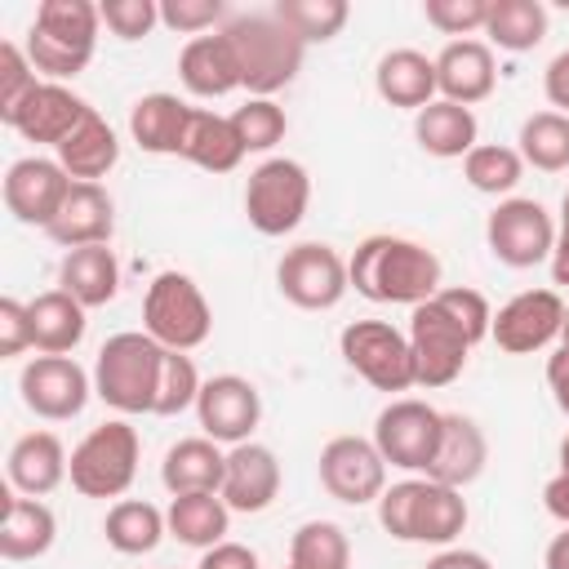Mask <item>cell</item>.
<instances>
[{
    "label": "cell",
    "instance_id": "1",
    "mask_svg": "<svg viewBox=\"0 0 569 569\" xmlns=\"http://www.w3.org/2000/svg\"><path fill=\"white\" fill-rule=\"evenodd\" d=\"M351 289L369 302H405L418 307L440 293V258L436 249L405 236H369L347 258Z\"/></svg>",
    "mask_w": 569,
    "mask_h": 569
},
{
    "label": "cell",
    "instance_id": "2",
    "mask_svg": "<svg viewBox=\"0 0 569 569\" xmlns=\"http://www.w3.org/2000/svg\"><path fill=\"white\" fill-rule=\"evenodd\" d=\"M98 27H102V9L93 0H40L36 22L27 31V58L36 76L53 84L76 80L93 62Z\"/></svg>",
    "mask_w": 569,
    "mask_h": 569
},
{
    "label": "cell",
    "instance_id": "3",
    "mask_svg": "<svg viewBox=\"0 0 569 569\" xmlns=\"http://www.w3.org/2000/svg\"><path fill=\"white\" fill-rule=\"evenodd\" d=\"M164 347L151 333H116L93 360V396L116 413H156Z\"/></svg>",
    "mask_w": 569,
    "mask_h": 569
},
{
    "label": "cell",
    "instance_id": "4",
    "mask_svg": "<svg viewBox=\"0 0 569 569\" xmlns=\"http://www.w3.org/2000/svg\"><path fill=\"white\" fill-rule=\"evenodd\" d=\"M378 525L396 542H453L467 529V498L462 489L436 480H400L378 498Z\"/></svg>",
    "mask_w": 569,
    "mask_h": 569
},
{
    "label": "cell",
    "instance_id": "5",
    "mask_svg": "<svg viewBox=\"0 0 569 569\" xmlns=\"http://www.w3.org/2000/svg\"><path fill=\"white\" fill-rule=\"evenodd\" d=\"M222 31L240 53V76L249 98H271L298 76L307 44L276 13H236L222 22Z\"/></svg>",
    "mask_w": 569,
    "mask_h": 569
},
{
    "label": "cell",
    "instance_id": "6",
    "mask_svg": "<svg viewBox=\"0 0 569 569\" xmlns=\"http://www.w3.org/2000/svg\"><path fill=\"white\" fill-rule=\"evenodd\" d=\"M142 333L164 351H196L213 333V307L187 271H160L142 298Z\"/></svg>",
    "mask_w": 569,
    "mask_h": 569
},
{
    "label": "cell",
    "instance_id": "7",
    "mask_svg": "<svg viewBox=\"0 0 569 569\" xmlns=\"http://www.w3.org/2000/svg\"><path fill=\"white\" fill-rule=\"evenodd\" d=\"M142 440L124 418H111L93 427L76 449H71V489L84 498H124L133 476H138Z\"/></svg>",
    "mask_w": 569,
    "mask_h": 569
},
{
    "label": "cell",
    "instance_id": "8",
    "mask_svg": "<svg viewBox=\"0 0 569 569\" xmlns=\"http://www.w3.org/2000/svg\"><path fill=\"white\" fill-rule=\"evenodd\" d=\"M311 204V178L298 160L271 156L244 182V218L258 236H289Z\"/></svg>",
    "mask_w": 569,
    "mask_h": 569
},
{
    "label": "cell",
    "instance_id": "9",
    "mask_svg": "<svg viewBox=\"0 0 569 569\" xmlns=\"http://www.w3.org/2000/svg\"><path fill=\"white\" fill-rule=\"evenodd\" d=\"M338 351L347 369H356L373 391H409L418 382L409 333H400L387 320H351L338 333Z\"/></svg>",
    "mask_w": 569,
    "mask_h": 569
},
{
    "label": "cell",
    "instance_id": "10",
    "mask_svg": "<svg viewBox=\"0 0 569 569\" xmlns=\"http://www.w3.org/2000/svg\"><path fill=\"white\" fill-rule=\"evenodd\" d=\"M276 284L298 311H329L351 289V276H347V258L333 244L307 240V244L284 249L276 267Z\"/></svg>",
    "mask_w": 569,
    "mask_h": 569
},
{
    "label": "cell",
    "instance_id": "11",
    "mask_svg": "<svg viewBox=\"0 0 569 569\" xmlns=\"http://www.w3.org/2000/svg\"><path fill=\"white\" fill-rule=\"evenodd\" d=\"M471 338L458 329V320L436 302H418L409 316V351H413V373L422 387H449L467 360H471Z\"/></svg>",
    "mask_w": 569,
    "mask_h": 569
},
{
    "label": "cell",
    "instance_id": "12",
    "mask_svg": "<svg viewBox=\"0 0 569 569\" xmlns=\"http://www.w3.org/2000/svg\"><path fill=\"white\" fill-rule=\"evenodd\" d=\"M485 244L489 253L502 262V267H538V262H551V249H556V222L551 213L538 204V200H525V196H511L502 200L489 222H485Z\"/></svg>",
    "mask_w": 569,
    "mask_h": 569
},
{
    "label": "cell",
    "instance_id": "13",
    "mask_svg": "<svg viewBox=\"0 0 569 569\" xmlns=\"http://www.w3.org/2000/svg\"><path fill=\"white\" fill-rule=\"evenodd\" d=\"M440 422H445L440 409H431L427 400L405 396V400H391L378 413L373 445H378V453L391 467H400V471H427L431 458H436V449H440Z\"/></svg>",
    "mask_w": 569,
    "mask_h": 569
},
{
    "label": "cell",
    "instance_id": "14",
    "mask_svg": "<svg viewBox=\"0 0 569 569\" xmlns=\"http://www.w3.org/2000/svg\"><path fill=\"white\" fill-rule=\"evenodd\" d=\"M320 489L347 507H365V502H378L382 489H387V458L378 453L373 440L365 436H333L325 449H320Z\"/></svg>",
    "mask_w": 569,
    "mask_h": 569
},
{
    "label": "cell",
    "instance_id": "15",
    "mask_svg": "<svg viewBox=\"0 0 569 569\" xmlns=\"http://www.w3.org/2000/svg\"><path fill=\"white\" fill-rule=\"evenodd\" d=\"M18 391H22V405L44 418V422H67L76 418L89 396H93V378L71 360V356H36L22 365L18 373Z\"/></svg>",
    "mask_w": 569,
    "mask_h": 569
},
{
    "label": "cell",
    "instance_id": "16",
    "mask_svg": "<svg viewBox=\"0 0 569 569\" xmlns=\"http://www.w3.org/2000/svg\"><path fill=\"white\" fill-rule=\"evenodd\" d=\"M560 325H565V298L556 289H525L493 311L489 338L507 356H533L560 338Z\"/></svg>",
    "mask_w": 569,
    "mask_h": 569
},
{
    "label": "cell",
    "instance_id": "17",
    "mask_svg": "<svg viewBox=\"0 0 569 569\" xmlns=\"http://www.w3.org/2000/svg\"><path fill=\"white\" fill-rule=\"evenodd\" d=\"M71 191V178L58 160L44 156H22L9 164L4 173V209L22 222V227H40L49 231V222L58 218L62 200Z\"/></svg>",
    "mask_w": 569,
    "mask_h": 569
},
{
    "label": "cell",
    "instance_id": "18",
    "mask_svg": "<svg viewBox=\"0 0 569 569\" xmlns=\"http://www.w3.org/2000/svg\"><path fill=\"white\" fill-rule=\"evenodd\" d=\"M196 418L204 427L209 440L218 445H244L253 436V427L262 422V396L249 378L240 373H218L200 387L196 400Z\"/></svg>",
    "mask_w": 569,
    "mask_h": 569
},
{
    "label": "cell",
    "instance_id": "19",
    "mask_svg": "<svg viewBox=\"0 0 569 569\" xmlns=\"http://www.w3.org/2000/svg\"><path fill=\"white\" fill-rule=\"evenodd\" d=\"M93 107L80 98V93H71L67 84H53V80H40L31 93H27V102L4 120L13 133H22L27 142H49L53 151L80 129V120L89 116Z\"/></svg>",
    "mask_w": 569,
    "mask_h": 569
},
{
    "label": "cell",
    "instance_id": "20",
    "mask_svg": "<svg viewBox=\"0 0 569 569\" xmlns=\"http://www.w3.org/2000/svg\"><path fill=\"white\" fill-rule=\"evenodd\" d=\"M178 80L196 98H222L231 89H244L240 53H236L231 36L222 27L213 36H191L182 44V53H178Z\"/></svg>",
    "mask_w": 569,
    "mask_h": 569
},
{
    "label": "cell",
    "instance_id": "21",
    "mask_svg": "<svg viewBox=\"0 0 569 569\" xmlns=\"http://www.w3.org/2000/svg\"><path fill=\"white\" fill-rule=\"evenodd\" d=\"M280 493V462L267 445L244 440L227 449V476H222V502L231 511H267Z\"/></svg>",
    "mask_w": 569,
    "mask_h": 569
},
{
    "label": "cell",
    "instance_id": "22",
    "mask_svg": "<svg viewBox=\"0 0 569 569\" xmlns=\"http://www.w3.org/2000/svg\"><path fill=\"white\" fill-rule=\"evenodd\" d=\"M498 84V62L485 40H449L436 58V89L445 102L476 107L493 93Z\"/></svg>",
    "mask_w": 569,
    "mask_h": 569
},
{
    "label": "cell",
    "instance_id": "23",
    "mask_svg": "<svg viewBox=\"0 0 569 569\" xmlns=\"http://www.w3.org/2000/svg\"><path fill=\"white\" fill-rule=\"evenodd\" d=\"M111 231H116L111 196L98 182H71V191H67V200H62V209L49 222L44 236L71 253V249H84V244H111Z\"/></svg>",
    "mask_w": 569,
    "mask_h": 569
},
{
    "label": "cell",
    "instance_id": "24",
    "mask_svg": "<svg viewBox=\"0 0 569 569\" xmlns=\"http://www.w3.org/2000/svg\"><path fill=\"white\" fill-rule=\"evenodd\" d=\"M489 462V440L480 431L476 418L467 413H445L440 422V449L427 467V480L436 485H449V489H467Z\"/></svg>",
    "mask_w": 569,
    "mask_h": 569
},
{
    "label": "cell",
    "instance_id": "25",
    "mask_svg": "<svg viewBox=\"0 0 569 569\" xmlns=\"http://www.w3.org/2000/svg\"><path fill=\"white\" fill-rule=\"evenodd\" d=\"M58 538V520L40 498L18 489L0 493V556L4 560H40Z\"/></svg>",
    "mask_w": 569,
    "mask_h": 569
},
{
    "label": "cell",
    "instance_id": "26",
    "mask_svg": "<svg viewBox=\"0 0 569 569\" xmlns=\"http://www.w3.org/2000/svg\"><path fill=\"white\" fill-rule=\"evenodd\" d=\"M4 467H9V489L27 493V498H44L67 480L71 458L53 431H27L13 440Z\"/></svg>",
    "mask_w": 569,
    "mask_h": 569
},
{
    "label": "cell",
    "instance_id": "27",
    "mask_svg": "<svg viewBox=\"0 0 569 569\" xmlns=\"http://www.w3.org/2000/svg\"><path fill=\"white\" fill-rule=\"evenodd\" d=\"M373 89L387 107H405V111H422L436 102V58L418 53V49H391L378 58L373 71Z\"/></svg>",
    "mask_w": 569,
    "mask_h": 569
},
{
    "label": "cell",
    "instance_id": "28",
    "mask_svg": "<svg viewBox=\"0 0 569 569\" xmlns=\"http://www.w3.org/2000/svg\"><path fill=\"white\" fill-rule=\"evenodd\" d=\"M191 116L196 107H187L178 93H142L129 111V133L151 156H182Z\"/></svg>",
    "mask_w": 569,
    "mask_h": 569
},
{
    "label": "cell",
    "instance_id": "29",
    "mask_svg": "<svg viewBox=\"0 0 569 569\" xmlns=\"http://www.w3.org/2000/svg\"><path fill=\"white\" fill-rule=\"evenodd\" d=\"M222 476H227V453L209 436H187L164 449L160 480L173 498L178 493H222Z\"/></svg>",
    "mask_w": 569,
    "mask_h": 569
},
{
    "label": "cell",
    "instance_id": "30",
    "mask_svg": "<svg viewBox=\"0 0 569 569\" xmlns=\"http://www.w3.org/2000/svg\"><path fill=\"white\" fill-rule=\"evenodd\" d=\"M58 289H67L84 311L89 307H107L120 289V262L111 253V244H84L62 253L58 267Z\"/></svg>",
    "mask_w": 569,
    "mask_h": 569
},
{
    "label": "cell",
    "instance_id": "31",
    "mask_svg": "<svg viewBox=\"0 0 569 569\" xmlns=\"http://www.w3.org/2000/svg\"><path fill=\"white\" fill-rule=\"evenodd\" d=\"M27 307H31V338L40 356H67L80 347L89 320H84V307L67 289H44Z\"/></svg>",
    "mask_w": 569,
    "mask_h": 569
},
{
    "label": "cell",
    "instance_id": "32",
    "mask_svg": "<svg viewBox=\"0 0 569 569\" xmlns=\"http://www.w3.org/2000/svg\"><path fill=\"white\" fill-rule=\"evenodd\" d=\"M476 133H480L476 111H471V107H458V102H445V98H436L431 107H422V111L413 116V138H418V147H422L427 156H436V160L467 156V151L476 147Z\"/></svg>",
    "mask_w": 569,
    "mask_h": 569
},
{
    "label": "cell",
    "instance_id": "33",
    "mask_svg": "<svg viewBox=\"0 0 569 569\" xmlns=\"http://www.w3.org/2000/svg\"><path fill=\"white\" fill-rule=\"evenodd\" d=\"M116 160H120L116 129L98 111H89L80 120V129L58 147V164L67 169L71 182H98V178H107L116 169Z\"/></svg>",
    "mask_w": 569,
    "mask_h": 569
},
{
    "label": "cell",
    "instance_id": "34",
    "mask_svg": "<svg viewBox=\"0 0 569 569\" xmlns=\"http://www.w3.org/2000/svg\"><path fill=\"white\" fill-rule=\"evenodd\" d=\"M164 533H169V520L147 498H120V502H111V511L102 520V538L120 556H147V551H156Z\"/></svg>",
    "mask_w": 569,
    "mask_h": 569
},
{
    "label": "cell",
    "instance_id": "35",
    "mask_svg": "<svg viewBox=\"0 0 569 569\" xmlns=\"http://www.w3.org/2000/svg\"><path fill=\"white\" fill-rule=\"evenodd\" d=\"M244 142L231 124V116H218V111H200L191 116V129H187V147H182V160H191L196 169L204 173H231L240 160H244Z\"/></svg>",
    "mask_w": 569,
    "mask_h": 569
},
{
    "label": "cell",
    "instance_id": "36",
    "mask_svg": "<svg viewBox=\"0 0 569 569\" xmlns=\"http://www.w3.org/2000/svg\"><path fill=\"white\" fill-rule=\"evenodd\" d=\"M164 520H169V538L209 551V547L227 542L231 507L222 502V493H178V498L169 502Z\"/></svg>",
    "mask_w": 569,
    "mask_h": 569
},
{
    "label": "cell",
    "instance_id": "37",
    "mask_svg": "<svg viewBox=\"0 0 569 569\" xmlns=\"http://www.w3.org/2000/svg\"><path fill=\"white\" fill-rule=\"evenodd\" d=\"M485 36H489V49L498 44L507 53H525L542 44L547 36V4L542 0H489Z\"/></svg>",
    "mask_w": 569,
    "mask_h": 569
},
{
    "label": "cell",
    "instance_id": "38",
    "mask_svg": "<svg viewBox=\"0 0 569 569\" xmlns=\"http://www.w3.org/2000/svg\"><path fill=\"white\" fill-rule=\"evenodd\" d=\"M516 142H520L516 151H520L525 164H533L542 173L569 169V116H560V111H533V116H525Z\"/></svg>",
    "mask_w": 569,
    "mask_h": 569
},
{
    "label": "cell",
    "instance_id": "39",
    "mask_svg": "<svg viewBox=\"0 0 569 569\" xmlns=\"http://www.w3.org/2000/svg\"><path fill=\"white\" fill-rule=\"evenodd\" d=\"M289 569H351V542L333 520H307L289 538Z\"/></svg>",
    "mask_w": 569,
    "mask_h": 569
},
{
    "label": "cell",
    "instance_id": "40",
    "mask_svg": "<svg viewBox=\"0 0 569 569\" xmlns=\"http://www.w3.org/2000/svg\"><path fill=\"white\" fill-rule=\"evenodd\" d=\"M462 178L485 191V196H507L520 178H525V160L516 147H502V142H476L467 156H462Z\"/></svg>",
    "mask_w": 569,
    "mask_h": 569
},
{
    "label": "cell",
    "instance_id": "41",
    "mask_svg": "<svg viewBox=\"0 0 569 569\" xmlns=\"http://www.w3.org/2000/svg\"><path fill=\"white\" fill-rule=\"evenodd\" d=\"M271 13H276L302 44H325V40H333V36L347 27L351 4H347V0H280Z\"/></svg>",
    "mask_w": 569,
    "mask_h": 569
},
{
    "label": "cell",
    "instance_id": "42",
    "mask_svg": "<svg viewBox=\"0 0 569 569\" xmlns=\"http://www.w3.org/2000/svg\"><path fill=\"white\" fill-rule=\"evenodd\" d=\"M200 387H204V378H200L196 360H191L187 351H164V369H160V396H156V413H160V418H173V413H182V409H196V400H200Z\"/></svg>",
    "mask_w": 569,
    "mask_h": 569
},
{
    "label": "cell",
    "instance_id": "43",
    "mask_svg": "<svg viewBox=\"0 0 569 569\" xmlns=\"http://www.w3.org/2000/svg\"><path fill=\"white\" fill-rule=\"evenodd\" d=\"M231 124L244 142V151H271L284 133H289V120H284V107H276L271 98H249L244 107L231 111Z\"/></svg>",
    "mask_w": 569,
    "mask_h": 569
},
{
    "label": "cell",
    "instance_id": "44",
    "mask_svg": "<svg viewBox=\"0 0 569 569\" xmlns=\"http://www.w3.org/2000/svg\"><path fill=\"white\" fill-rule=\"evenodd\" d=\"M36 84H40V76H36L27 49H18L13 40H0V120H9Z\"/></svg>",
    "mask_w": 569,
    "mask_h": 569
},
{
    "label": "cell",
    "instance_id": "45",
    "mask_svg": "<svg viewBox=\"0 0 569 569\" xmlns=\"http://www.w3.org/2000/svg\"><path fill=\"white\" fill-rule=\"evenodd\" d=\"M436 302L458 320V329H462L471 342L489 338V329H493V307H489V298H485L480 289H471V284H445V289L436 293Z\"/></svg>",
    "mask_w": 569,
    "mask_h": 569
},
{
    "label": "cell",
    "instance_id": "46",
    "mask_svg": "<svg viewBox=\"0 0 569 569\" xmlns=\"http://www.w3.org/2000/svg\"><path fill=\"white\" fill-rule=\"evenodd\" d=\"M222 18V0H160V22L178 36H209Z\"/></svg>",
    "mask_w": 569,
    "mask_h": 569
},
{
    "label": "cell",
    "instance_id": "47",
    "mask_svg": "<svg viewBox=\"0 0 569 569\" xmlns=\"http://www.w3.org/2000/svg\"><path fill=\"white\" fill-rule=\"evenodd\" d=\"M422 18L445 36H471V31H485L489 0H427Z\"/></svg>",
    "mask_w": 569,
    "mask_h": 569
},
{
    "label": "cell",
    "instance_id": "48",
    "mask_svg": "<svg viewBox=\"0 0 569 569\" xmlns=\"http://www.w3.org/2000/svg\"><path fill=\"white\" fill-rule=\"evenodd\" d=\"M102 27L120 40H142L151 36V27L160 22V4L156 0H102Z\"/></svg>",
    "mask_w": 569,
    "mask_h": 569
},
{
    "label": "cell",
    "instance_id": "49",
    "mask_svg": "<svg viewBox=\"0 0 569 569\" xmlns=\"http://www.w3.org/2000/svg\"><path fill=\"white\" fill-rule=\"evenodd\" d=\"M27 347H36L31 338V307L18 298H0V360L22 356Z\"/></svg>",
    "mask_w": 569,
    "mask_h": 569
},
{
    "label": "cell",
    "instance_id": "50",
    "mask_svg": "<svg viewBox=\"0 0 569 569\" xmlns=\"http://www.w3.org/2000/svg\"><path fill=\"white\" fill-rule=\"evenodd\" d=\"M196 569H258V551L244 542H218L200 556Z\"/></svg>",
    "mask_w": 569,
    "mask_h": 569
},
{
    "label": "cell",
    "instance_id": "51",
    "mask_svg": "<svg viewBox=\"0 0 569 569\" xmlns=\"http://www.w3.org/2000/svg\"><path fill=\"white\" fill-rule=\"evenodd\" d=\"M542 93H547V102H551L560 116H569V49L547 62V71H542Z\"/></svg>",
    "mask_w": 569,
    "mask_h": 569
},
{
    "label": "cell",
    "instance_id": "52",
    "mask_svg": "<svg viewBox=\"0 0 569 569\" xmlns=\"http://www.w3.org/2000/svg\"><path fill=\"white\" fill-rule=\"evenodd\" d=\"M551 284H569V191L560 200V227H556V249H551Z\"/></svg>",
    "mask_w": 569,
    "mask_h": 569
},
{
    "label": "cell",
    "instance_id": "53",
    "mask_svg": "<svg viewBox=\"0 0 569 569\" xmlns=\"http://www.w3.org/2000/svg\"><path fill=\"white\" fill-rule=\"evenodd\" d=\"M547 387H551L560 413H569V347H556L547 356Z\"/></svg>",
    "mask_w": 569,
    "mask_h": 569
},
{
    "label": "cell",
    "instance_id": "54",
    "mask_svg": "<svg viewBox=\"0 0 569 569\" xmlns=\"http://www.w3.org/2000/svg\"><path fill=\"white\" fill-rule=\"evenodd\" d=\"M542 507H547V516H556L560 525H569V476L565 471H556L542 485Z\"/></svg>",
    "mask_w": 569,
    "mask_h": 569
},
{
    "label": "cell",
    "instance_id": "55",
    "mask_svg": "<svg viewBox=\"0 0 569 569\" xmlns=\"http://www.w3.org/2000/svg\"><path fill=\"white\" fill-rule=\"evenodd\" d=\"M427 569H493L480 551H462V547H453V551H440L436 560H427Z\"/></svg>",
    "mask_w": 569,
    "mask_h": 569
},
{
    "label": "cell",
    "instance_id": "56",
    "mask_svg": "<svg viewBox=\"0 0 569 569\" xmlns=\"http://www.w3.org/2000/svg\"><path fill=\"white\" fill-rule=\"evenodd\" d=\"M542 569H569V525L547 542V556H542Z\"/></svg>",
    "mask_w": 569,
    "mask_h": 569
},
{
    "label": "cell",
    "instance_id": "57",
    "mask_svg": "<svg viewBox=\"0 0 569 569\" xmlns=\"http://www.w3.org/2000/svg\"><path fill=\"white\" fill-rule=\"evenodd\" d=\"M560 471H565V476H569V436H565V440H560Z\"/></svg>",
    "mask_w": 569,
    "mask_h": 569
},
{
    "label": "cell",
    "instance_id": "58",
    "mask_svg": "<svg viewBox=\"0 0 569 569\" xmlns=\"http://www.w3.org/2000/svg\"><path fill=\"white\" fill-rule=\"evenodd\" d=\"M560 347H569V307H565V325H560Z\"/></svg>",
    "mask_w": 569,
    "mask_h": 569
}]
</instances>
